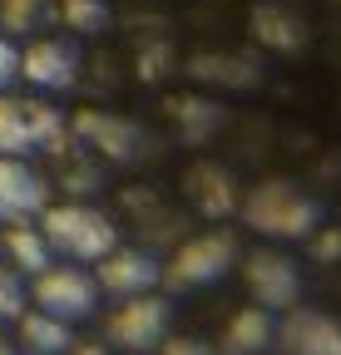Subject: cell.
Returning <instances> with one entry per match:
<instances>
[{
  "label": "cell",
  "mask_w": 341,
  "mask_h": 355,
  "mask_svg": "<svg viewBox=\"0 0 341 355\" xmlns=\"http://www.w3.org/2000/svg\"><path fill=\"white\" fill-rule=\"evenodd\" d=\"M238 212H242V222L252 232L277 237V242H302L307 232L322 227V202L312 193H302L297 183H287V178H267V183H258L238 202Z\"/></svg>",
  "instance_id": "6da1fadb"
},
{
  "label": "cell",
  "mask_w": 341,
  "mask_h": 355,
  "mask_svg": "<svg viewBox=\"0 0 341 355\" xmlns=\"http://www.w3.org/2000/svg\"><path fill=\"white\" fill-rule=\"evenodd\" d=\"M40 232H45L50 252L69 261H99L109 247H119V227L90 202H60L40 212Z\"/></svg>",
  "instance_id": "7a4b0ae2"
},
{
  "label": "cell",
  "mask_w": 341,
  "mask_h": 355,
  "mask_svg": "<svg viewBox=\"0 0 341 355\" xmlns=\"http://www.w3.org/2000/svg\"><path fill=\"white\" fill-rule=\"evenodd\" d=\"M65 114L40 99H0V153H60L65 144Z\"/></svg>",
  "instance_id": "3957f363"
},
{
  "label": "cell",
  "mask_w": 341,
  "mask_h": 355,
  "mask_svg": "<svg viewBox=\"0 0 341 355\" xmlns=\"http://www.w3.org/2000/svg\"><path fill=\"white\" fill-rule=\"evenodd\" d=\"M233 261H238V237L233 232H198L188 237L174 257H168L163 266V282L174 286V291H198V286H213V282H223L233 272Z\"/></svg>",
  "instance_id": "277c9868"
},
{
  "label": "cell",
  "mask_w": 341,
  "mask_h": 355,
  "mask_svg": "<svg viewBox=\"0 0 341 355\" xmlns=\"http://www.w3.org/2000/svg\"><path fill=\"white\" fill-rule=\"evenodd\" d=\"M168 321H174V306L153 291H144V296L119 301V311L109 316V340L129 355H149L168 340Z\"/></svg>",
  "instance_id": "5b68a950"
},
{
  "label": "cell",
  "mask_w": 341,
  "mask_h": 355,
  "mask_svg": "<svg viewBox=\"0 0 341 355\" xmlns=\"http://www.w3.org/2000/svg\"><path fill=\"white\" fill-rule=\"evenodd\" d=\"M94 301H99V286L94 277L84 272V266H45V272L35 277V306L50 311L60 321H84L94 316Z\"/></svg>",
  "instance_id": "8992f818"
},
{
  "label": "cell",
  "mask_w": 341,
  "mask_h": 355,
  "mask_svg": "<svg viewBox=\"0 0 341 355\" xmlns=\"http://www.w3.org/2000/svg\"><path fill=\"white\" fill-rule=\"evenodd\" d=\"M242 277H247V291L263 311H292L302 301V272H297V261L282 257V252H252L242 261Z\"/></svg>",
  "instance_id": "52a82bcc"
},
{
  "label": "cell",
  "mask_w": 341,
  "mask_h": 355,
  "mask_svg": "<svg viewBox=\"0 0 341 355\" xmlns=\"http://www.w3.org/2000/svg\"><path fill=\"white\" fill-rule=\"evenodd\" d=\"M163 282V266L139 252V247H109L99 261H94V286L114 301H129V296H144Z\"/></svg>",
  "instance_id": "ba28073f"
},
{
  "label": "cell",
  "mask_w": 341,
  "mask_h": 355,
  "mask_svg": "<svg viewBox=\"0 0 341 355\" xmlns=\"http://www.w3.org/2000/svg\"><path fill=\"white\" fill-rule=\"evenodd\" d=\"M74 133H79V144H90L109 163H134L144 153V128L124 114H109V109H84L74 119Z\"/></svg>",
  "instance_id": "9c48e42d"
},
{
  "label": "cell",
  "mask_w": 341,
  "mask_h": 355,
  "mask_svg": "<svg viewBox=\"0 0 341 355\" xmlns=\"http://www.w3.org/2000/svg\"><path fill=\"white\" fill-rule=\"evenodd\" d=\"M50 207V188L25 158L15 153H0V222H30L35 212Z\"/></svg>",
  "instance_id": "30bf717a"
},
{
  "label": "cell",
  "mask_w": 341,
  "mask_h": 355,
  "mask_svg": "<svg viewBox=\"0 0 341 355\" xmlns=\"http://www.w3.org/2000/svg\"><path fill=\"white\" fill-rule=\"evenodd\" d=\"M20 74L35 89H45V94H65L79 79V44L74 40H35L20 55Z\"/></svg>",
  "instance_id": "8fae6325"
},
{
  "label": "cell",
  "mask_w": 341,
  "mask_h": 355,
  "mask_svg": "<svg viewBox=\"0 0 341 355\" xmlns=\"http://www.w3.org/2000/svg\"><path fill=\"white\" fill-rule=\"evenodd\" d=\"M272 340L287 355H341V321L322 316V311H307V306H292V316L277 326Z\"/></svg>",
  "instance_id": "7c38bea8"
},
{
  "label": "cell",
  "mask_w": 341,
  "mask_h": 355,
  "mask_svg": "<svg viewBox=\"0 0 341 355\" xmlns=\"http://www.w3.org/2000/svg\"><path fill=\"white\" fill-rule=\"evenodd\" d=\"M183 193H188V202H193L208 222L233 217L238 202H242V193H238V183H233V173L218 168V163H193L188 178H183Z\"/></svg>",
  "instance_id": "4fadbf2b"
},
{
  "label": "cell",
  "mask_w": 341,
  "mask_h": 355,
  "mask_svg": "<svg viewBox=\"0 0 341 355\" xmlns=\"http://www.w3.org/2000/svg\"><path fill=\"white\" fill-rule=\"evenodd\" d=\"M247 25H252V40H258L263 50H272V55H297V50L307 44V25H302V15L287 10V6H272V0L252 6Z\"/></svg>",
  "instance_id": "5bb4252c"
},
{
  "label": "cell",
  "mask_w": 341,
  "mask_h": 355,
  "mask_svg": "<svg viewBox=\"0 0 341 355\" xmlns=\"http://www.w3.org/2000/svg\"><path fill=\"white\" fill-rule=\"evenodd\" d=\"M272 336H277L272 311L247 306V311H238V316L228 321V331H223V355H263L272 345Z\"/></svg>",
  "instance_id": "9a60e30c"
},
{
  "label": "cell",
  "mask_w": 341,
  "mask_h": 355,
  "mask_svg": "<svg viewBox=\"0 0 341 355\" xmlns=\"http://www.w3.org/2000/svg\"><path fill=\"white\" fill-rule=\"evenodd\" d=\"M15 321H20V345H25L30 355H65L69 340H74L69 321L50 316V311H20Z\"/></svg>",
  "instance_id": "2e32d148"
},
{
  "label": "cell",
  "mask_w": 341,
  "mask_h": 355,
  "mask_svg": "<svg viewBox=\"0 0 341 355\" xmlns=\"http://www.w3.org/2000/svg\"><path fill=\"white\" fill-rule=\"evenodd\" d=\"M188 74L203 79V84H218V89H247V84L263 79V69L252 60H242V55H193Z\"/></svg>",
  "instance_id": "e0dca14e"
},
{
  "label": "cell",
  "mask_w": 341,
  "mask_h": 355,
  "mask_svg": "<svg viewBox=\"0 0 341 355\" xmlns=\"http://www.w3.org/2000/svg\"><path fill=\"white\" fill-rule=\"evenodd\" d=\"M6 257H10L15 272H25V277H40V272L55 261L45 232L30 227V222H10V227H6Z\"/></svg>",
  "instance_id": "ac0fdd59"
},
{
  "label": "cell",
  "mask_w": 341,
  "mask_h": 355,
  "mask_svg": "<svg viewBox=\"0 0 341 355\" xmlns=\"http://www.w3.org/2000/svg\"><path fill=\"white\" fill-rule=\"evenodd\" d=\"M223 104H213V99H203V94H183V99H174V123H178V133H183V144H208L213 133L223 128Z\"/></svg>",
  "instance_id": "d6986e66"
},
{
  "label": "cell",
  "mask_w": 341,
  "mask_h": 355,
  "mask_svg": "<svg viewBox=\"0 0 341 355\" xmlns=\"http://www.w3.org/2000/svg\"><path fill=\"white\" fill-rule=\"evenodd\" d=\"M60 20L79 35H99L109 30V6L104 0H60Z\"/></svg>",
  "instance_id": "ffe728a7"
},
{
  "label": "cell",
  "mask_w": 341,
  "mask_h": 355,
  "mask_svg": "<svg viewBox=\"0 0 341 355\" xmlns=\"http://www.w3.org/2000/svg\"><path fill=\"white\" fill-rule=\"evenodd\" d=\"M50 15L45 0H0V25H6V35H30L40 30Z\"/></svg>",
  "instance_id": "44dd1931"
},
{
  "label": "cell",
  "mask_w": 341,
  "mask_h": 355,
  "mask_svg": "<svg viewBox=\"0 0 341 355\" xmlns=\"http://www.w3.org/2000/svg\"><path fill=\"white\" fill-rule=\"evenodd\" d=\"M25 311V286L15 266H0V321H15Z\"/></svg>",
  "instance_id": "7402d4cb"
},
{
  "label": "cell",
  "mask_w": 341,
  "mask_h": 355,
  "mask_svg": "<svg viewBox=\"0 0 341 355\" xmlns=\"http://www.w3.org/2000/svg\"><path fill=\"white\" fill-rule=\"evenodd\" d=\"M168 69H174V50H168V44H144V50H139V74L149 84H158Z\"/></svg>",
  "instance_id": "603a6c76"
},
{
  "label": "cell",
  "mask_w": 341,
  "mask_h": 355,
  "mask_svg": "<svg viewBox=\"0 0 341 355\" xmlns=\"http://www.w3.org/2000/svg\"><path fill=\"white\" fill-rule=\"evenodd\" d=\"M302 242L312 247V257H317V261H341V227H326V232L317 227V232H307Z\"/></svg>",
  "instance_id": "cb8c5ba5"
},
{
  "label": "cell",
  "mask_w": 341,
  "mask_h": 355,
  "mask_svg": "<svg viewBox=\"0 0 341 355\" xmlns=\"http://www.w3.org/2000/svg\"><path fill=\"white\" fill-rule=\"evenodd\" d=\"M20 74V50L10 44V35H0V89H10Z\"/></svg>",
  "instance_id": "d4e9b609"
},
{
  "label": "cell",
  "mask_w": 341,
  "mask_h": 355,
  "mask_svg": "<svg viewBox=\"0 0 341 355\" xmlns=\"http://www.w3.org/2000/svg\"><path fill=\"white\" fill-rule=\"evenodd\" d=\"M158 350H163V355H218L213 345H203V340H188V336H178V340H163Z\"/></svg>",
  "instance_id": "484cf974"
},
{
  "label": "cell",
  "mask_w": 341,
  "mask_h": 355,
  "mask_svg": "<svg viewBox=\"0 0 341 355\" xmlns=\"http://www.w3.org/2000/svg\"><path fill=\"white\" fill-rule=\"evenodd\" d=\"M65 355H109V350H104L99 340H69V350H65Z\"/></svg>",
  "instance_id": "4316f807"
},
{
  "label": "cell",
  "mask_w": 341,
  "mask_h": 355,
  "mask_svg": "<svg viewBox=\"0 0 341 355\" xmlns=\"http://www.w3.org/2000/svg\"><path fill=\"white\" fill-rule=\"evenodd\" d=\"M0 355H15V345H10L6 336H0Z\"/></svg>",
  "instance_id": "83f0119b"
}]
</instances>
